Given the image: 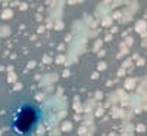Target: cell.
Segmentation results:
<instances>
[{"instance_id":"6da1fadb","label":"cell","mask_w":147,"mask_h":136,"mask_svg":"<svg viewBox=\"0 0 147 136\" xmlns=\"http://www.w3.org/2000/svg\"><path fill=\"white\" fill-rule=\"evenodd\" d=\"M41 117L38 104L27 96H19L6 108L3 127L9 136H31L38 127Z\"/></svg>"}]
</instances>
